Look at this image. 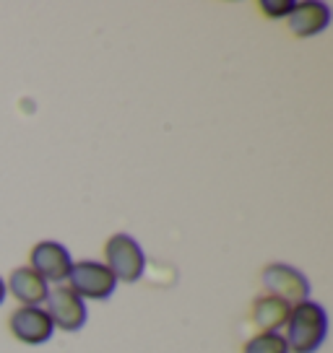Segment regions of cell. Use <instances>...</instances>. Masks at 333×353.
I'll list each match as a JSON object with an SVG mask.
<instances>
[{
	"label": "cell",
	"mask_w": 333,
	"mask_h": 353,
	"mask_svg": "<svg viewBox=\"0 0 333 353\" xmlns=\"http://www.w3.org/2000/svg\"><path fill=\"white\" fill-rule=\"evenodd\" d=\"M284 330L289 353H315L328 335V312L312 299L300 301L289 309Z\"/></svg>",
	"instance_id": "1"
},
{
	"label": "cell",
	"mask_w": 333,
	"mask_h": 353,
	"mask_svg": "<svg viewBox=\"0 0 333 353\" xmlns=\"http://www.w3.org/2000/svg\"><path fill=\"white\" fill-rule=\"evenodd\" d=\"M104 260L115 276L122 283H138L146 270V252L131 234H112L104 244Z\"/></svg>",
	"instance_id": "2"
},
{
	"label": "cell",
	"mask_w": 333,
	"mask_h": 353,
	"mask_svg": "<svg viewBox=\"0 0 333 353\" xmlns=\"http://www.w3.org/2000/svg\"><path fill=\"white\" fill-rule=\"evenodd\" d=\"M260 283H263L266 296L281 299L289 307L310 299V281H307V276L287 263L266 265L260 270Z\"/></svg>",
	"instance_id": "3"
},
{
	"label": "cell",
	"mask_w": 333,
	"mask_h": 353,
	"mask_svg": "<svg viewBox=\"0 0 333 353\" xmlns=\"http://www.w3.org/2000/svg\"><path fill=\"white\" fill-rule=\"evenodd\" d=\"M68 288L81 296L84 301H104L115 294L117 288V281L110 273V268L104 263H97V260H81V263H73L70 273H68Z\"/></svg>",
	"instance_id": "4"
},
{
	"label": "cell",
	"mask_w": 333,
	"mask_h": 353,
	"mask_svg": "<svg viewBox=\"0 0 333 353\" xmlns=\"http://www.w3.org/2000/svg\"><path fill=\"white\" fill-rule=\"evenodd\" d=\"M42 309L47 312V317L53 320V325L66 332H78L86 325V317H89V309L84 304V299L76 296L68 286L50 288Z\"/></svg>",
	"instance_id": "5"
},
{
	"label": "cell",
	"mask_w": 333,
	"mask_h": 353,
	"mask_svg": "<svg viewBox=\"0 0 333 353\" xmlns=\"http://www.w3.org/2000/svg\"><path fill=\"white\" fill-rule=\"evenodd\" d=\"M29 263H32L29 268L45 281L47 286L50 283H60L63 286V281H68V273L73 268L70 252L60 242H53V239L34 244L32 254H29Z\"/></svg>",
	"instance_id": "6"
},
{
	"label": "cell",
	"mask_w": 333,
	"mask_h": 353,
	"mask_svg": "<svg viewBox=\"0 0 333 353\" xmlns=\"http://www.w3.org/2000/svg\"><path fill=\"white\" fill-rule=\"evenodd\" d=\"M13 338L23 345H42L53 338L55 325L42 307H19L8 320Z\"/></svg>",
	"instance_id": "7"
},
{
	"label": "cell",
	"mask_w": 333,
	"mask_h": 353,
	"mask_svg": "<svg viewBox=\"0 0 333 353\" xmlns=\"http://www.w3.org/2000/svg\"><path fill=\"white\" fill-rule=\"evenodd\" d=\"M289 32L300 39L307 37H318L331 26V6L321 3V0H305V3H294L292 13L287 16Z\"/></svg>",
	"instance_id": "8"
},
{
	"label": "cell",
	"mask_w": 333,
	"mask_h": 353,
	"mask_svg": "<svg viewBox=\"0 0 333 353\" xmlns=\"http://www.w3.org/2000/svg\"><path fill=\"white\" fill-rule=\"evenodd\" d=\"M6 288L11 291L16 301H21L23 307H42L47 299V291H50V286L34 273L29 265L26 268H16L11 278L6 281Z\"/></svg>",
	"instance_id": "9"
},
{
	"label": "cell",
	"mask_w": 333,
	"mask_h": 353,
	"mask_svg": "<svg viewBox=\"0 0 333 353\" xmlns=\"http://www.w3.org/2000/svg\"><path fill=\"white\" fill-rule=\"evenodd\" d=\"M289 304H284L281 299H274V296H258L253 301V312H250V317L256 322V327H260V332H278L284 327V322L289 317Z\"/></svg>",
	"instance_id": "10"
},
{
	"label": "cell",
	"mask_w": 333,
	"mask_h": 353,
	"mask_svg": "<svg viewBox=\"0 0 333 353\" xmlns=\"http://www.w3.org/2000/svg\"><path fill=\"white\" fill-rule=\"evenodd\" d=\"M242 353H289L284 335L278 332H260L242 345Z\"/></svg>",
	"instance_id": "11"
},
{
	"label": "cell",
	"mask_w": 333,
	"mask_h": 353,
	"mask_svg": "<svg viewBox=\"0 0 333 353\" xmlns=\"http://www.w3.org/2000/svg\"><path fill=\"white\" fill-rule=\"evenodd\" d=\"M294 0H260V11L266 13L268 19H287L292 13Z\"/></svg>",
	"instance_id": "12"
},
{
	"label": "cell",
	"mask_w": 333,
	"mask_h": 353,
	"mask_svg": "<svg viewBox=\"0 0 333 353\" xmlns=\"http://www.w3.org/2000/svg\"><path fill=\"white\" fill-rule=\"evenodd\" d=\"M6 291H8V288H6V281L0 278V304H3V299H6Z\"/></svg>",
	"instance_id": "13"
}]
</instances>
